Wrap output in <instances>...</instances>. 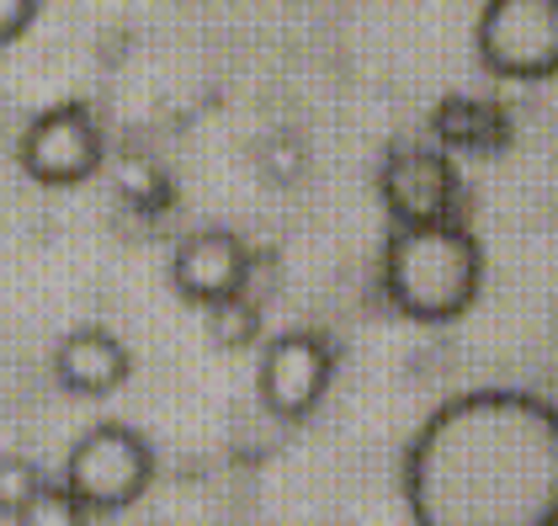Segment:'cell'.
<instances>
[{
  "instance_id": "6da1fadb",
  "label": "cell",
  "mask_w": 558,
  "mask_h": 526,
  "mask_svg": "<svg viewBox=\"0 0 558 526\" xmlns=\"http://www.w3.org/2000/svg\"><path fill=\"white\" fill-rule=\"evenodd\" d=\"M415 526H558V415L526 389L436 404L404 447Z\"/></svg>"
},
{
  "instance_id": "7a4b0ae2",
  "label": "cell",
  "mask_w": 558,
  "mask_h": 526,
  "mask_svg": "<svg viewBox=\"0 0 558 526\" xmlns=\"http://www.w3.org/2000/svg\"><path fill=\"white\" fill-rule=\"evenodd\" d=\"M388 304L421 325H447L484 288V245L469 223H393L378 261Z\"/></svg>"
},
{
  "instance_id": "3957f363",
  "label": "cell",
  "mask_w": 558,
  "mask_h": 526,
  "mask_svg": "<svg viewBox=\"0 0 558 526\" xmlns=\"http://www.w3.org/2000/svg\"><path fill=\"white\" fill-rule=\"evenodd\" d=\"M155 479V447L123 420H96L64 457V489L86 511H123Z\"/></svg>"
},
{
  "instance_id": "277c9868",
  "label": "cell",
  "mask_w": 558,
  "mask_h": 526,
  "mask_svg": "<svg viewBox=\"0 0 558 526\" xmlns=\"http://www.w3.org/2000/svg\"><path fill=\"white\" fill-rule=\"evenodd\" d=\"M473 48L495 75L543 81L558 70V0H484Z\"/></svg>"
},
{
  "instance_id": "5b68a950",
  "label": "cell",
  "mask_w": 558,
  "mask_h": 526,
  "mask_svg": "<svg viewBox=\"0 0 558 526\" xmlns=\"http://www.w3.org/2000/svg\"><path fill=\"white\" fill-rule=\"evenodd\" d=\"M378 197L393 223H447L458 219L463 175L458 160L421 138H393L378 160Z\"/></svg>"
},
{
  "instance_id": "8992f818",
  "label": "cell",
  "mask_w": 558,
  "mask_h": 526,
  "mask_svg": "<svg viewBox=\"0 0 558 526\" xmlns=\"http://www.w3.org/2000/svg\"><path fill=\"white\" fill-rule=\"evenodd\" d=\"M16 160L44 186H75L107 160V138L86 101H53L27 118L16 138Z\"/></svg>"
},
{
  "instance_id": "52a82bcc",
  "label": "cell",
  "mask_w": 558,
  "mask_h": 526,
  "mask_svg": "<svg viewBox=\"0 0 558 526\" xmlns=\"http://www.w3.org/2000/svg\"><path fill=\"white\" fill-rule=\"evenodd\" d=\"M336 378V346L319 330H282L277 341H266L256 367L260 404L282 420H303Z\"/></svg>"
},
{
  "instance_id": "ba28073f",
  "label": "cell",
  "mask_w": 558,
  "mask_h": 526,
  "mask_svg": "<svg viewBox=\"0 0 558 526\" xmlns=\"http://www.w3.org/2000/svg\"><path fill=\"white\" fill-rule=\"evenodd\" d=\"M171 282L186 304H223L251 288V250L234 229H192L171 250Z\"/></svg>"
},
{
  "instance_id": "9c48e42d",
  "label": "cell",
  "mask_w": 558,
  "mask_h": 526,
  "mask_svg": "<svg viewBox=\"0 0 558 526\" xmlns=\"http://www.w3.org/2000/svg\"><path fill=\"white\" fill-rule=\"evenodd\" d=\"M129 367L133 351L101 325H75L53 346V378L81 399H107L112 389H123Z\"/></svg>"
},
{
  "instance_id": "30bf717a",
  "label": "cell",
  "mask_w": 558,
  "mask_h": 526,
  "mask_svg": "<svg viewBox=\"0 0 558 526\" xmlns=\"http://www.w3.org/2000/svg\"><path fill=\"white\" fill-rule=\"evenodd\" d=\"M430 129H436V149H463V155H500L511 144V112L489 96H473V90H452L436 101L430 112Z\"/></svg>"
},
{
  "instance_id": "8fae6325",
  "label": "cell",
  "mask_w": 558,
  "mask_h": 526,
  "mask_svg": "<svg viewBox=\"0 0 558 526\" xmlns=\"http://www.w3.org/2000/svg\"><path fill=\"white\" fill-rule=\"evenodd\" d=\"M112 181H118V197H123L129 208H138V213H166V208L175 203L171 171H166L155 155H144V149L118 155V171H112Z\"/></svg>"
},
{
  "instance_id": "7c38bea8",
  "label": "cell",
  "mask_w": 558,
  "mask_h": 526,
  "mask_svg": "<svg viewBox=\"0 0 558 526\" xmlns=\"http://www.w3.org/2000/svg\"><path fill=\"white\" fill-rule=\"evenodd\" d=\"M260 335V304L251 293H234L223 304H208V341L223 351H245Z\"/></svg>"
},
{
  "instance_id": "4fadbf2b",
  "label": "cell",
  "mask_w": 558,
  "mask_h": 526,
  "mask_svg": "<svg viewBox=\"0 0 558 526\" xmlns=\"http://www.w3.org/2000/svg\"><path fill=\"white\" fill-rule=\"evenodd\" d=\"M86 505L64 489V484H48L44 479V489L11 516V526H86Z\"/></svg>"
},
{
  "instance_id": "5bb4252c",
  "label": "cell",
  "mask_w": 558,
  "mask_h": 526,
  "mask_svg": "<svg viewBox=\"0 0 558 526\" xmlns=\"http://www.w3.org/2000/svg\"><path fill=\"white\" fill-rule=\"evenodd\" d=\"M44 489V468L22 452H0V516H16Z\"/></svg>"
},
{
  "instance_id": "9a60e30c",
  "label": "cell",
  "mask_w": 558,
  "mask_h": 526,
  "mask_svg": "<svg viewBox=\"0 0 558 526\" xmlns=\"http://www.w3.org/2000/svg\"><path fill=\"white\" fill-rule=\"evenodd\" d=\"M38 5H44V0H0V44H11V38H22V33L33 27V16H38Z\"/></svg>"
}]
</instances>
